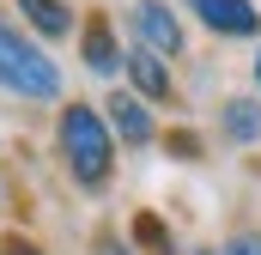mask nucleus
<instances>
[{
  "label": "nucleus",
  "mask_w": 261,
  "mask_h": 255,
  "mask_svg": "<svg viewBox=\"0 0 261 255\" xmlns=\"http://www.w3.org/2000/svg\"><path fill=\"white\" fill-rule=\"evenodd\" d=\"M55 134H61L67 176H73L79 189H103L110 170H116V134H110V122H103V110H91V104H67Z\"/></svg>",
  "instance_id": "f257e3e1"
},
{
  "label": "nucleus",
  "mask_w": 261,
  "mask_h": 255,
  "mask_svg": "<svg viewBox=\"0 0 261 255\" xmlns=\"http://www.w3.org/2000/svg\"><path fill=\"white\" fill-rule=\"evenodd\" d=\"M0 85L12 97H31V104H55L61 97V67L43 55V43H31L6 18H0Z\"/></svg>",
  "instance_id": "f03ea898"
},
{
  "label": "nucleus",
  "mask_w": 261,
  "mask_h": 255,
  "mask_svg": "<svg viewBox=\"0 0 261 255\" xmlns=\"http://www.w3.org/2000/svg\"><path fill=\"white\" fill-rule=\"evenodd\" d=\"M134 31H140V49L176 61L182 55V18L164 6V0H134Z\"/></svg>",
  "instance_id": "7ed1b4c3"
},
{
  "label": "nucleus",
  "mask_w": 261,
  "mask_h": 255,
  "mask_svg": "<svg viewBox=\"0 0 261 255\" xmlns=\"http://www.w3.org/2000/svg\"><path fill=\"white\" fill-rule=\"evenodd\" d=\"M103 122H110V134H116V140H128V146H146V140L158 134V122H152V104H146V97H134V91L103 97Z\"/></svg>",
  "instance_id": "20e7f679"
},
{
  "label": "nucleus",
  "mask_w": 261,
  "mask_h": 255,
  "mask_svg": "<svg viewBox=\"0 0 261 255\" xmlns=\"http://www.w3.org/2000/svg\"><path fill=\"white\" fill-rule=\"evenodd\" d=\"M182 6H195V18L206 31H219V37H255L261 31L255 0H182Z\"/></svg>",
  "instance_id": "39448f33"
},
{
  "label": "nucleus",
  "mask_w": 261,
  "mask_h": 255,
  "mask_svg": "<svg viewBox=\"0 0 261 255\" xmlns=\"http://www.w3.org/2000/svg\"><path fill=\"white\" fill-rule=\"evenodd\" d=\"M128 79H134V97H146V104H164L170 97V67L164 55H152V49H128Z\"/></svg>",
  "instance_id": "423d86ee"
},
{
  "label": "nucleus",
  "mask_w": 261,
  "mask_h": 255,
  "mask_svg": "<svg viewBox=\"0 0 261 255\" xmlns=\"http://www.w3.org/2000/svg\"><path fill=\"white\" fill-rule=\"evenodd\" d=\"M79 49H85V67H91V73H103V79L128 61V49H116L110 18H91V24H85V37H79Z\"/></svg>",
  "instance_id": "0eeeda50"
},
{
  "label": "nucleus",
  "mask_w": 261,
  "mask_h": 255,
  "mask_svg": "<svg viewBox=\"0 0 261 255\" xmlns=\"http://www.w3.org/2000/svg\"><path fill=\"white\" fill-rule=\"evenodd\" d=\"M219 134H225L231 146H255L261 140V104L255 97H231V104L219 110Z\"/></svg>",
  "instance_id": "6e6552de"
},
{
  "label": "nucleus",
  "mask_w": 261,
  "mask_h": 255,
  "mask_svg": "<svg viewBox=\"0 0 261 255\" xmlns=\"http://www.w3.org/2000/svg\"><path fill=\"white\" fill-rule=\"evenodd\" d=\"M18 12H24V24H31L37 37H67V31H73L67 0H18Z\"/></svg>",
  "instance_id": "1a4fd4ad"
},
{
  "label": "nucleus",
  "mask_w": 261,
  "mask_h": 255,
  "mask_svg": "<svg viewBox=\"0 0 261 255\" xmlns=\"http://www.w3.org/2000/svg\"><path fill=\"white\" fill-rule=\"evenodd\" d=\"M134 231H140V237L152 243V255H176V249H170V231H164L158 219H134Z\"/></svg>",
  "instance_id": "9d476101"
},
{
  "label": "nucleus",
  "mask_w": 261,
  "mask_h": 255,
  "mask_svg": "<svg viewBox=\"0 0 261 255\" xmlns=\"http://www.w3.org/2000/svg\"><path fill=\"white\" fill-rule=\"evenodd\" d=\"M170 152H176V158H200V140L195 134H170Z\"/></svg>",
  "instance_id": "9b49d317"
},
{
  "label": "nucleus",
  "mask_w": 261,
  "mask_h": 255,
  "mask_svg": "<svg viewBox=\"0 0 261 255\" xmlns=\"http://www.w3.org/2000/svg\"><path fill=\"white\" fill-rule=\"evenodd\" d=\"M225 255H261V237H231V249Z\"/></svg>",
  "instance_id": "f8f14e48"
},
{
  "label": "nucleus",
  "mask_w": 261,
  "mask_h": 255,
  "mask_svg": "<svg viewBox=\"0 0 261 255\" xmlns=\"http://www.w3.org/2000/svg\"><path fill=\"white\" fill-rule=\"evenodd\" d=\"M0 255H37V249H31V243H18V237H12V243H6V249H0Z\"/></svg>",
  "instance_id": "ddd939ff"
},
{
  "label": "nucleus",
  "mask_w": 261,
  "mask_h": 255,
  "mask_svg": "<svg viewBox=\"0 0 261 255\" xmlns=\"http://www.w3.org/2000/svg\"><path fill=\"white\" fill-rule=\"evenodd\" d=\"M255 85H261V49H255Z\"/></svg>",
  "instance_id": "4468645a"
},
{
  "label": "nucleus",
  "mask_w": 261,
  "mask_h": 255,
  "mask_svg": "<svg viewBox=\"0 0 261 255\" xmlns=\"http://www.w3.org/2000/svg\"><path fill=\"white\" fill-rule=\"evenodd\" d=\"M200 255H219V249H200Z\"/></svg>",
  "instance_id": "2eb2a0df"
}]
</instances>
